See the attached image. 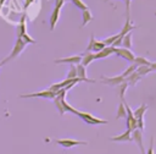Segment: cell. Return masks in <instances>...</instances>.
<instances>
[{
	"label": "cell",
	"instance_id": "cell-1",
	"mask_svg": "<svg viewBox=\"0 0 156 154\" xmlns=\"http://www.w3.org/2000/svg\"><path fill=\"white\" fill-rule=\"evenodd\" d=\"M16 33H17V38H21L26 44L27 43H35V40L33 38H30L26 31V15H23L20 20V23L17 26V29H16Z\"/></svg>",
	"mask_w": 156,
	"mask_h": 154
},
{
	"label": "cell",
	"instance_id": "cell-2",
	"mask_svg": "<svg viewBox=\"0 0 156 154\" xmlns=\"http://www.w3.org/2000/svg\"><path fill=\"white\" fill-rule=\"evenodd\" d=\"M26 45H27V44H26L21 38H17L16 42H15V45H13V48H12V50H11V53L9 54V56H7L6 59H4V60L0 62V65H4V64H6V62H9L10 60L17 57V56L22 53V50L26 48Z\"/></svg>",
	"mask_w": 156,
	"mask_h": 154
},
{
	"label": "cell",
	"instance_id": "cell-3",
	"mask_svg": "<svg viewBox=\"0 0 156 154\" xmlns=\"http://www.w3.org/2000/svg\"><path fill=\"white\" fill-rule=\"evenodd\" d=\"M77 116H79V117H80L85 123H88V125H102V123H107V121H106V120H102V119L95 117L94 115H91V114H89V112L80 111V110H78Z\"/></svg>",
	"mask_w": 156,
	"mask_h": 154
},
{
	"label": "cell",
	"instance_id": "cell-4",
	"mask_svg": "<svg viewBox=\"0 0 156 154\" xmlns=\"http://www.w3.org/2000/svg\"><path fill=\"white\" fill-rule=\"evenodd\" d=\"M124 108H126V111H127V116H126V120H127V130L132 132V131L136 130V119L134 117L133 110L130 109V106L128 104L124 103Z\"/></svg>",
	"mask_w": 156,
	"mask_h": 154
},
{
	"label": "cell",
	"instance_id": "cell-5",
	"mask_svg": "<svg viewBox=\"0 0 156 154\" xmlns=\"http://www.w3.org/2000/svg\"><path fill=\"white\" fill-rule=\"evenodd\" d=\"M20 98H45V99H55L56 98V93L46 89V90H43V92L22 94V95H20Z\"/></svg>",
	"mask_w": 156,
	"mask_h": 154
},
{
	"label": "cell",
	"instance_id": "cell-6",
	"mask_svg": "<svg viewBox=\"0 0 156 154\" xmlns=\"http://www.w3.org/2000/svg\"><path fill=\"white\" fill-rule=\"evenodd\" d=\"M55 143H57L58 145H61L63 148H72V147H77V145H87L88 144V142H85V141H77V139H68V138L55 139Z\"/></svg>",
	"mask_w": 156,
	"mask_h": 154
},
{
	"label": "cell",
	"instance_id": "cell-7",
	"mask_svg": "<svg viewBox=\"0 0 156 154\" xmlns=\"http://www.w3.org/2000/svg\"><path fill=\"white\" fill-rule=\"evenodd\" d=\"M130 133H132V141H134L135 144L139 147L141 154H146L145 148H144V144H143V133H141V131H139V130L136 128V130L132 131Z\"/></svg>",
	"mask_w": 156,
	"mask_h": 154
},
{
	"label": "cell",
	"instance_id": "cell-8",
	"mask_svg": "<svg viewBox=\"0 0 156 154\" xmlns=\"http://www.w3.org/2000/svg\"><path fill=\"white\" fill-rule=\"evenodd\" d=\"M115 54L126 59L127 61H130V62H133L135 59V55L129 49H126V48H115Z\"/></svg>",
	"mask_w": 156,
	"mask_h": 154
},
{
	"label": "cell",
	"instance_id": "cell-9",
	"mask_svg": "<svg viewBox=\"0 0 156 154\" xmlns=\"http://www.w3.org/2000/svg\"><path fill=\"white\" fill-rule=\"evenodd\" d=\"M82 55H72L68 57H62V59H56L55 64H69V65H78L80 64Z\"/></svg>",
	"mask_w": 156,
	"mask_h": 154
},
{
	"label": "cell",
	"instance_id": "cell-10",
	"mask_svg": "<svg viewBox=\"0 0 156 154\" xmlns=\"http://www.w3.org/2000/svg\"><path fill=\"white\" fill-rule=\"evenodd\" d=\"M102 82L106 83V84H110V86H119L121 83H123L126 79L118 75V76H113V77H101Z\"/></svg>",
	"mask_w": 156,
	"mask_h": 154
},
{
	"label": "cell",
	"instance_id": "cell-11",
	"mask_svg": "<svg viewBox=\"0 0 156 154\" xmlns=\"http://www.w3.org/2000/svg\"><path fill=\"white\" fill-rule=\"evenodd\" d=\"M112 54H115V48H113V46H106V48H104L101 51L94 54V60L105 59V57H107V56H110V55H112Z\"/></svg>",
	"mask_w": 156,
	"mask_h": 154
},
{
	"label": "cell",
	"instance_id": "cell-12",
	"mask_svg": "<svg viewBox=\"0 0 156 154\" xmlns=\"http://www.w3.org/2000/svg\"><path fill=\"white\" fill-rule=\"evenodd\" d=\"M110 141L112 142H130L132 141V133L130 131H126L118 136H113V137H110Z\"/></svg>",
	"mask_w": 156,
	"mask_h": 154
},
{
	"label": "cell",
	"instance_id": "cell-13",
	"mask_svg": "<svg viewBox=\"0 0 156 154\" xmlns=\"http://www.w3.org/2000/svg\"><path fill=\"white\" fill-rule=\"evenodd\" d=\"M60 11H61V7H54L52 12H51V16H50V29L54 31L57 21H58V17H60Z\"/></svg>",
	"mask_w": 156,
	"mask_h": 154
},
{
	"label": "cell",
	"instance_id": "cell-14",
	"mask_svg": "<svg viewBox=\"0 0 156 154\" xmlns=\"http://www.w3.org/2000/svg\"><path fill=\"white\" fill-rule=\"evenodd\" d=\"M134 28H135V26H133V24L130 23L129 18H127V21H126V23H124L123 28H122V29H121V32H119V33L117 34V35H118L117 38L122 40V38H123V37H124V35H126L127 33H129V32H130L132 29H134Z\"/></svg>",
	"mask_w": 156,
	"mask_h": 154
},
{
	"label": "cell",
	"instance_id": "cell-15",
	"mask_svg": "<svg viewBox=\"0 0 156 154\" xmlns=\"http://www.w3.org/2000/svg\"><path fill=\"white\" fill-rule=\"evenodd\" d=\"M94 60V53L89 51V53H85L84 55H82V60H80V65L87 67L91 61Z\"/></svg>",
	"mask_w": 156,
	"mask_h": 154
},
{
	"label": "cell",
	"instance_id": "cell-16",
	"mask_svg": "<svg viewBox=\"0 0 156 154\" xmlns=\"http://www.w3.org/2000/svg\"><path fill=\"white\" fill-rule=\"evenodd\" d=\"M133 62H134V65H136V67L138 66H150L152 64L150 60H147L144 56H135V59H134Z\"/></svg>",
	"mask_w": 156,
	"mask_h": 154
},
{
	"label": "cell",
	"instance_id": "cell-17",
	"mask_svg": "<svg viewBox=\"0 0 156 154\" xmlns=\"http://www.w3.org/2000/svg\"><path fill=\"white\" fill-rule=\"evenodd\" d=\"M141 78V76L140 75H138L135 71L133 72V73H130L128 77H126L124 79H126V82L128 83V84H130V86H134V84H136V82L139 81Z\"/></svg>",
	"mask_w": 156,
	"mask_h": 154
},
{
	"label": "cell",
	"instance_id": "cell-18",
	"mask_svg": "<svg viewBox=\"0 0 156 154\" xmlns=\"http://www.w3.org/2000/svg\"><path fill=\"white\" fill-rule=\"evenodd\" d=\"M121 45H123V48L130 50V48H132V33H130V32L127 33V34L122 38V44H121Z\"/></svg>",
	"mask_w": 156,
	"mask_h": 154
},
{
	"label": "cell",
	"instance_id": "cell-19",
	"mask_svg": "<svg viewBox=\"0 0 156 154\" xmlns=\"http://www.w3.org/2000/svg\"><path fill=\"white\" fill-rule=\"evenodd\" d=\"M146 110H147V105L146 104H141L135 111H133V115H134L135 119H140V117L144 116V114H145Z\"/></svg>",
	"mask_w": 156,
	"mask_h": 154
},
{
	"label": "cell",
	"instance_id": "cell-20",
	"mask_svg": "<svg viewBox=\"0 0 156 154\" xmlns=\"http://www.w3.org/2000/svg\"><path fill=\"white\" fill-rule=\"evenodd\" d=\"M76 71H77V77L78 78H82V79H87V71H85V67L82 66L80 64L76 65Z\"/></svg>",
	"mask_w": 156,
	"mask_h": 154
},
{
	"label": "cell",
	"instance_id": "cell-21",
	"mask_svg": "<svg viewBox=\"0 0 156 154\" xmlns=\"http://www.w3.org/2000/svg\"><path fill=\"white\" fill-rule=\"evenodd\" d=\"M82 17H83V26H87V24L93 20V15H91V12H90L89 9H87V10L83 11Z\"/></svg>",
	"mask_w": 156,
	"mask_h": 154
},
{
	"label": "cell",
	"instance_id": "cell-22",
	"mask_svg": "<svg viewBox=\"0 0 156 154\" xmlns=\"http://www.w3.org/2000/svg\"><path fill=\"white\" fill-rule=\"evenodd\" d=\"M104 48H106L105 43H104L102 40H96V39H95V42H94V44H93V48H91V50H93V51H94V54H95V53H99V51H101Z\"/></svg>",
	"mask_w": 156,
	"mask_h": 154
},
{
	"label": "cell",
	"instance_id": "cell-23",
	"mask_svg": "<svg viewBox=\"0 0 156 154\" xmlns=\"http://www.w3.org/2000/svg\"><path fill=\"white\" fill-rule=\"evenodd\" d=\"M127 116V111H126V108H124V103L122 101L119 105H118V109H117V115H116V119H126Z\"/></svg>",
	"mask_w": 156,
	"mask_h": 154
},
{
	"label": "cell",
	"instance_id": "cell-24",
	"mask_svg": "<svg viewBox=\"0 0 156 154\" xmlns=\"http://www.w3.org/2000/svg\"><path fill=\"white\" fill-rule=\"evenodd\" d=\"M152 70L150 68V66H138L136 67V70H135V72L138 73V75H140L141 77L144 76V75H147L149 72H151Z\"/></svg>",
	"mask_w": 156,
	"mask_h": 154
},
{
	"label": "cell",
	"instance_id": "cell-25",
	"mask_svg": "<svg viewBox=\"0 0 156 154\" xmlns=\"http://www.w3.org/2000/svg\"><path fill=\"white\" fill-rule=\"evenodd\" d=\"M68 79H74V78H78L77 77V71H76V65H71L69 66V71L67 72V77Z\"/></svg>",
	"mask_w": 156,
	"mask_h": 154
},
{
	"label": "cell",
	"instance_id": "cell-26",
	"mask_svg": "<svg viewBox=\"0 0 156 154\" xmlns=\"http://www.w3.org/2000/svg\"><path fill=\"white\" fill-rule=\"evenodd\" d=\"M118 87V89H119V98L124 101V93H126V89L128 88V83L124 81L123 83H121L119 86H117Z\"/></svg>",
	"mask_w": 156,
	"mask_h": 154
},
{
	"label": "cell",
	"instance_id": "cell-27",
	"mask_svg": "<svg viewBox=\"0 0 156 154\" xmlns=\"http://www.w3.org/2000/svg\"><path fill=\"white\" fill-rule=\"evenodd\" d=\"M135 70H136V65H134V64H133V65H130V66H129L127 70H124V71L121 73V76H122L123 78H126V77H128L130 73H133Z\"/></svg>",
	"mask_w": 156,
	"mask_h": 154
},
{
	"label": "cell",
	"instance_id": "cell-28",
	"mask_svg": "<svg viewBox=\"0 0 156 154\" xmlns=\"http://www.w3.org/2000/svg\"><path fill=\"white\" fill-rule=\"evenodd\" d=\"M72 2L74 4V6H77L78 9H80V10H83V11L88 9V6H87V5H85V4H84V2L82 1V0H72Z\"/></svg>",
	"mask_w": 156,
	"mask_h": 154
},
{
	"label": "cell",
	"instance_id": "cell-29",
	"mask_svg": "<svg viewBox=\"0 0 156 154\" xmlns=\"http://www.w3.org/2000/svg\"><path fill=\"white\" fill-rule=\"evenodd\" d=\"M94 42H95V37H94V33H91V37H90V42H89V44H88V46H87V53L91 51V48H93V44H94Z\"/></svg>",
	"mask_w": 156,
	"mask_h": 154
},
{
	"label": "cell",
	"instance_id": "cell-30",
	"mask_svg": "<svg viewBox=\"0 0 156 154\" xmlns=\"http://www.w3.org/2000/svg\"><path fill=\"white\" fill-rule=\"evenodd\" d=\"M146 154H154V138H152V137H151V139H150V147H149Z\"/></svg>",
	"mask_w": 156,
	"mask_h": 154
},
{
	"label": "cell",
	"instance_id": "cell-31",
	"mask_svg": "<svg viewBox=\"0 0 156 154\" xmlns=\"http://www.w3.org/2000/svg\"><path fill=\"white\" fill-rule=\"evenodd\" d=\"M107 1V0H105ZM126 2V10H127V18H129V4H130V0H123Z\"/></svg>",
	"mask_w": 156,
	"mask_h": 154
},
{
	"label": "cell",
	"instance_id": "cell-32",
	"mask_svg": "<svg viewBox=\"0 0 156 154\" xmlns=\"http://www.w3.org/2000/svg\"><path fill=\"white\" fill-rule=\"evenodd\" d=\"M150 68L154 71V70H156V62H152L151 65H150Z\"/></svg>",
	"mask_w": 156,
	"mask_h": 154
},
{
	"label": "cell",
	"instance_id": "cell-33",
	"mask_svg": "<svg viewBox=\"0 0 156 154\" xmlns=\"http://www.w3.org/2000/svg\"><path fill=\"white\" fill-rule=\"evenodd\" d=\"M32 1H33V0H26V6H24V7H28V5H29Z\"/></svg>",
	"mask_w": 156,
	"mask_h": 154
},
{
	"label": "cell",
	"instance_id": "cell-34",
	"mask_svg": "<svg viewBox=\"0 0 156 154\" xmlns=\"http://www.w3.org/2000/svg\"><path fill=\"white\" fill-rule=\"evenodd\" d=\"M5 0H0V12H1V9H2V5H4Z\"/></svg>",
	"mask_w": 156,
	"mask_h": 154
},
{
	"label": "cell",
	"instance_id": "cell-35",
	"mask_svg": "<svg viewBox=\"0 0 156 154\" xmlns=\"http://www.w3.org/2000/svg\"><path fill=\"white\" fill-rule=\"evenodd\" d=\"M0 66H1V65H0Z\"/></svg>",
	"mask_w": 156,
	"mask_h": 154
}]
</instances>
